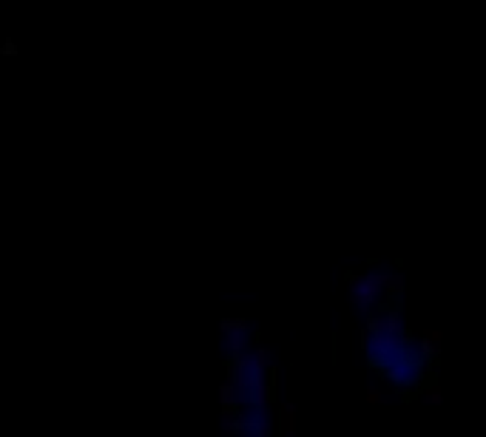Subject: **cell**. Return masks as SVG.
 <instances>
[{
    "instance_id": "6da1fadb",
    "label": "cell",
    "mask_w": 486,
    "mask_h": 437,
    "mask_svg": "<svg viewBox=\"0 0 486 437\" xmlns=\"http://www.w3.org/2000/svg\"><path fill=\"white\" fill-rule=\"evenodd\" d=\"M384 279L387 275H373V273H364V275H350V301L358 310H369L373 304H378V298L384 292Z\"/></svg>"
},
{
    "instance_id": "7a4b0ae2",
    "label": "cell",
    "mask_w": 486,
    "mask_h": 437,
    "mask_svg": "<svg viewBox=\"0 0 486 437\" xmlns=\"http://www.w3.org/2000/svg\"><path fill=\"white\" fill-rule=\"evenodd\" d=\"M219 330L227 338L230 358H239L242 352H247V332H250V327H247L245 318H222L219 321Z\"/></svg>"
},
{
    "instance_id": "3957f363",
    "label": "cell",
    "mask_w": 486,
    "mask_h": 437,
    "mask_svg": "<svg viewBox=\"0 0 486 437\" xmlns=\"http://www.w3.org/2000/svg\"><path fill=\"white\" fill-rule=\"evenodd\" d=\"M364 327L373 335H407V324H404L401 312L396 310H389L384 315H369Z\"/></svg>"
},
{
    "instance_id": "277c9868",
    "label": "cell",
    "mask_w": 486,
    "mask_h": 437,
    "mask_svg": "<svg viewBox=\"0 0 486 437\" xmlns=\"http://www.w3.org/2000/svg\"><path fill=\"white\" fill-rule=\"evenodd\" d=\"M441 343H444V332L441 330H424L421 338H418L421 358H438V355H441Z\"/></svg>"
},
{
    "instance_id": "5b68a950",
    "label": "cell",
    "mask_w": 486,
    "mask_h": 437,
    "mask_svg": "<svg viewBox=\"0 0 486 437\" xmlns=\"http://www.w3.org/2000/svg\"><path fill=\"white\" fill-rule=\"evenodd\" d=\"M227 383H234L239 389H253V372L247 370V366H242L239 361L230 358L227 361Z\"/></svg>"
},
{
    "instance_id": "8992f818",
    "label": "cell",
    "mask_w": 486,
    "mask_h": 437,
    "mask_svg": "<svg viewBox=\"0 0 486 437\" xmlns=\"http://www.w3.org/2000/svg\"><path fill=\"white\" fill-rule=\"evenodd\" d=\"M273 401V386L270 383H256L250 389V406L256 409V412H265Z\"/></svg>"
},
{
    "instance_id": "52a82bcc",
    "label": "cell",
    "mask_w": 486,
    "mask_h": 437,
    "mask_svg": "<svg viewBox=\"0 0 486 437\" xmlns=\"http://www.w3.org/2000/svg\"><path fill=\"white\" fill-rule=\"evenodd\" d=\"M279 434L282 437H293L296 434V406L293 403H282L279 406Z\"/></svg>"
},
{
    "instance_id": "ba28073f",
    "label": "cell",
    "mask_w": 486,
    "mask_h": 437,
    "mask_svg": "<svg viewBox=\"0 0 486 437\" xmlns=\"http://www.w3.org/2000/svg\"><path fill=\"white\" fill-rule=\"evenodd\" d=\"M236 420H239V409H222V429L227 437H236Z\"/></svg>"
},
{
    "instance_id": "9c48e42d",
    "label": "cell",
    "mask_w": 486,
    "mask_h": 437,
    "mask_svg": "<svg viewBox=\"0 0 486 437\" xmlns=\"http://www.w3.org/2000/svg\"><path fill=\"white\" fill-rule=\"evenodd\" d=\"M424 401H427V403H432V406L441 403V401H444V395H441V386H438V383L427 386V389H424Z\"/></svg>"
},
{
    "instance_id": "30bf717a",
    "label": "cell",
    "mask_w": 486,
    "mask_h": 437,
    "mask_svg": "<svg viewBox=\"0 0 486 437\" xmlns=\"http://www.w3.org/2000/svg\"><path fill=\"white\" fill-rule=\"evenodd\" d=\"M384 290L398 295L404 290V279H401V275H387V279H384Z\"/></svg>"
},
{
    "instance_id": "8fae6325",
    "label": "cell",
    "mask_w": 486,
    "mask_h": 437,
    "mask_svg": "<svg viewBox=\"0 0 486 437\" xmlns=\"http://www.w3.org/2000/svg\"><path fill=\"white\" fill-rule=\"evenodd\" d=\"M364 401L373 403V406H376V403H384V392H381L378 386H367V389H364Z\"/></svg>"
},
{
    "instance_id": "7c38bea8",
    "label": "cell",
    "mask_w": 486,
    "mask_h": 437,
    "mask_svg": "<svg viewBox=\"0 0 486 437\" xmlns=\"http://www.w3.org/2000/svg\"><path fill=\"white\" fill-rule=\"evenodd\" d=\"M256 437H273V423L267 420V415H262V420L256 426Z\"/></svg>"
},
{
    "instance_id": "4fadbf2b",
    "label": "cell",
    "mask_w": 486,
    "mask_h": 437,
    "mask_svg": "<svg viewBox=\"0 0 486 437\" xmlns=\"http://www.w3.org/2000/svg\"><path fill=\"white\" fill-rule=\"evenodd\" d=\"M358 341H361V350H369V343H373V332H369V330L364 327L361 335H358Z\"/></svg>"
},
{
    "instance_id": "5bb4252c",
    "label": "cell",
    "mask_w": 486,
    "mask_h": 437,
    "mask_svg": "<svg viewBox=\"0 0 486 437\" xmlns=\"http://www.w3.org/2000/svg\"><path fill=\"white\" fill-rule=\"evenodd\" d=\"M0 54H3V57H14V54H17V45H14L12 40H6L3 49H0Z\"/></svg>"
}]
</instances>
